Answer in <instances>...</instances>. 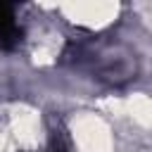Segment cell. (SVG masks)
<instances>
[{
  "instance_id": "2",
  "label": "cell",
  "mask_w": 152,
  "mask_h": 152,
  "mask_svg": "<svg viewBox=\"0 0 152 152\" xmlns=\"http://www.w3.org/2000/svg\"><path fill=\"white\" fill-rule=\"evenodd\" d=\"M48 152H71L69 138H66V131H64V128H52V131H50Z\"/></svg>"
},
{
  "instance_id": "1",
  "label": "cell",
  "mask_w": 152,
  "mask_h": 152,
  "mask_svg": "<svg viewBox=\"0 0 152 152\" xmlns=\"http://www.w3.org/2000/svg\"><path fill=\"white\" fill-rule=\"evenodd\" d=\"M19 40H21V28L14 19V10L0 2V48L12 50Z\"/></svg>"
}]
</instances>
